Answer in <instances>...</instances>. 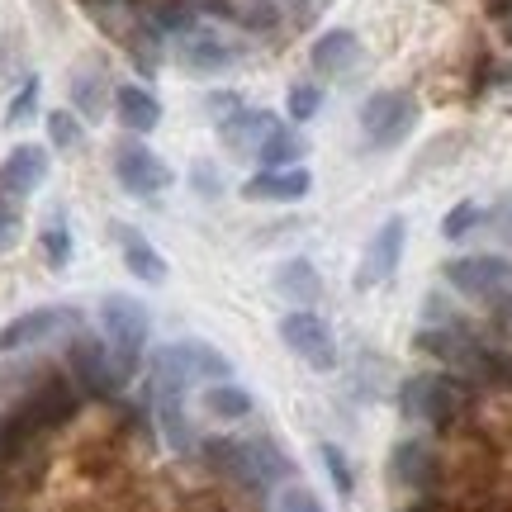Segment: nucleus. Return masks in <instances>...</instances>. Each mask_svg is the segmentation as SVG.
Returning <instances> with one entry per match:
<instances>
[{
    "mask_svg": "<svg viewBox=\"0 0 512 512\" xmlns=\"http://www.w3.org/2000/svg\"><path fill=\"white\" fill-rule=\"evenodd\" d=\"M200 456L256 498H266L271 489H285L294 479L290 456L271 437H200Z\"/></svg>",
    "mask_w": 512,
    "mask_h": 512,
    "instance_id": "1",
    "label": "nucleus"
},
{
    "mask_svg": "<svg viewBox=\"0 0 512 512\" xmlns=\"http://www.w3.org/2000/svg\"><path fill=\"white\" fill-rule=\"evenodd\" d=\"M219 380H233V356L219 347H209L200 337H176V342H162L152 351L147 361V389H195V384H219Z\"/></svg>",
    "mask_w": 512,
    "mask_h": 512,
    "instance_id": "2",
    "label": "nucleus"
},
{
    "mask_svg": "<svg viewBox=\"0 0 512 512\" xmlns=\"http://www.w3.org/2000/svg\"><path fill=\"white\" fill-rule=\"evenodd\" d=\"M441 280H446L451 294H460V299L484 304V309H498V304L512 299V256H498V252L451 256V261H441Z\"/></svg>",
    "mask_w": 512,
    "mask_h": 512,
    "instance_id": "3",
    "label": "nucleus"
},
{
    "mask_svg": "<svg viewBox=\"0 0 512 512\" xmlns=\"http://www.w3.org/2000/svg\"><path fill=\"white\" fill-rule=\"evenodd\" d=\"M95 318H100V337L114 347L119 366L133 375V370H138V361H143L147 337H152V309H147L143 299H133V294L110 290V294H100Z\"/></svg>",
    "mask_w": 512,
    "mask_h": 512,
    "instance_id": "4",
    "label": "nucleus"
},
{
    "mask_svg": "<svg viewBox=\"0 0 512 512\" xmlns=\"http://www.w3.org/2000/svg\"><path fill=\"white\" fill-rule=\"evenodd\" d=\"M67 370H72V384L81 394H91V399H114L119 389H124L128 370L119 366V356L114 347L91 328H76L72 347H67Z\"/></svg>",
    "mask_w": 512,
    "mask_h": 512,
    "instance_id": "5",
    "label": "nucleus"
},
{
    "mask_svg": "<svg viewBox=\"0 0 512 512\" xmlns=\"http://www.w3.org/2000/svg\"><path fill=\"white\" fill-rule=\"evenodd\" d=\"M280 332V347L299 356L313 375H332L337 370V337H332V323L313 309H285V318L275 323Z\"/></svg>",
    "mask_w": 512,
    "mask_h": 512,
    "instance_id": "6",
    "label": "nucleus"
},
{
    "mask_svg": "<svg viewBox=\"0 0 512 512\" xmlns=\"http://www.w3.org/2000/svg\"><path fill=\"white\" fill-rule=\"evenodd\" d=\"M399 413L408 422H422V427H446L460 413V384L451 375H437V370H418L399 389Z\"/></svg>",
    "mask_w": 512,
    "mask_h": 512,
    "instance_id": "7",
    "label": "nucleus"
},
{
    "mask_svg": "<svg viewBox=\"0 0 512 512\" xmlns=\"http://www.w3.org/2000/svg\"><path fill=\"white\" fill-rule=\"evenodd\" d=\"M176 62H181L185 76H219L233 72L242 62V43L223 29H209V24H190L181 38H176Z\"/></svg>",
    "mask_w": 512,
    "mask_h": 512,
    "instance_id": "8",
    "label": "nucleus"
},
{
    "mask_svg": "<svg viewBox=\"0 0 512 512\" xmlns=\"http://www.w3.org/2000/svg\"><path fill=\"white\" fill-rule=\"evenodd\" d=\"M413 124H418V100L408 91H375L361 105V133H366L370 147H380V152H389V147H399L408 133H413Z\"/></svg>",
    "mask_w": 512,
    "mask_h": 512,
    "instance_id": "9",
    "label": "nucleus"
},
{
    "mask_svg": "<svg viewBox=\"0 0 512 512\" xmlns=\"http://www.w3.org/2000/svg\"><path fill=\"white\" fill-rule=\"evenodd\" d=\"M114 181L124 185L128 195L152 200V195H162V190L176 185V171H171L166 157H157L143 138H124V143H114Z\"/></svg>",
    "mask_w": 512,
    "mask_h": 512,
    "instance_id": "10",
    "label": "nucleus"
},
{
    "mask_svg": "<svg viewBox=\"0 0 512 512\" xmlns=\"http://www.w3.org/2000/svg\"><path fill=\"white\" fill-rule=\"evenodd\" d=\"M62 328H81V309L76 304H34V309H24L0 323V356L38 347V342L57 337Z\"/></svg>",
    "mask_w": 512,
    "mask_h": 512,
    "instance_id": "11",
    "label": "nucleus"
},
{
    "mask_svg": "<svg viewBox=\"0 0 512 512\" xmlns=\"http://www.w3.org/2000/svg\"><path fill=\"white\" fill-rule=\"evenodd\" d=\"M403 247H408V219L403 214H389V219L370 233L366 252H361V266H356V290H375L384 280H394L403 261Z\"/></svg>",
    "mask_w": 512,
    "mask_h": 512,
    "instance_id": "12",
    "label": "nucleus"
},
{
    "mask_svg": "<svg viewBox=\"0 0 512 512\" xmlns=\"http://www.w3.org/2000/svg\"><path fill=\"white\" fill-rule=\"evenodd\" d=\"M48 171H53V157L43 143H15L5 157H0V195L10 200H29L48 185Z\"/></svg>",
    "mask_w": 512,
    "mask_h": 512,
    "instance_id": "13",
    "label": "nucleus"
},
{
    "mask_svg": "<svg viewBox=\"0 0 512 512\" xmlns=\"http://www.w3.org/2000/svg\"><path fill=\"white\" fill-rule=\"evenodd\" d=\"M413 347H418L422 356H432L437 366L470 370V375H479V370H484V361H489V356H484V347L475 342L470 323H465V328H418Z\"/></svg>",
    "mask_w": 512,
    "mask_h": 512,
    "instance_id": "14",
    "label": "nucleus"
},
{
    "mask_svg": "<svg viewBox=\"0 0 512 512\" xmlns=\"http://www.w3.org/2000/svg\"><path fill=\"white\" fill-rule=\"evenodd\" d=\"M313 171L309 166H256V176L242 181V200L252 204H299L309 200Z\"/></svg>",
    "mask_w": 512,
    "mask_h": 512,
    "instance_id": "15",
    "label": "nucleus"
},
{
    "mask_svg": "<svg viewBox=\"0 0 512 512\" xmlns=\"http://www.w3.org/2000/svg\"><path fill=\"white\" fill-rule=\"evenodd\" d=\"M389 479H394L399 489H408V494H427V489L441 479L437 446L422 441V437L394 441V451H389Z\"/></svg>",
    "mask_w": 512,
    "mask_h": 512,
    "instance_id": "16",
    "label": "nucleus"
},
{
    "mask_svg": "<svg viewBox=\"0 0 512 512\" xmlns=\"http://www.w3.org/2000/svg\"><path fill=\"white\" fill-rule=\"evenodd\" d=\"M110 233H114V247H119V261H124V271L133 275V280H143V285H166L171 266H166V256L157 252V242L147 238L143 228L114 223Z\"/></svg>",
    "mask_w": 512,
    "mask_h": 512,
    "instance_id": "17",
    "label": "nucleus"
},
{
    "mask_svg": "<svg viewBox=\"0 0 512 512\" xmlns=\"http://www.w3.org/2000/svg\"><path fill=\"white\" fill-rule=\"evenodd\" d=\"M152 418H157V432H162V441L171 446V451H181V456L200 451V432H195V418H190L185 394H176V389H157V394H152Z\"/></svg>",
    "mask_w": 512,
    "mask_h": 512,
    "instance_id": "18",
    "label": "nucleus"
},
{
    "mask_svg": "<svg viewBox=\"0 0 512 512\" xmlns=\"http://www.w3.org/2000/svg\"><path fill=\"white\" fill-rule=\"evenodd\" d=\"M275 128H280V119H275L271 110H252V105H242L238 114H228L219 124V138L223 147L233 152V157H252L256 162V152L266 147V138H271Z\"/></svg>",
    "mask_w": 512,
    "mask_h": 512,
    "instance_id": "19",
    "label": "nucleus"
},
{
    "mask_svg": "<svg viewBox=\"0 0 512 512\" xmlns=\"http://www.w3.org/2000/svg\"><path fill=\"white\" fill-rule=\"evenodd\" d=\"M361 57H366V48H361V38H356V29H328V34L313 38L309 48V62L318 76H351L356 67H361Z\"/></svg>",
    "mask_w": 512,
    "mask_h": 512,
    "instance_id": "20",
    "label": "nucleus"
},
{
    "mask_svg": "<svg viewBox=\"0 0 512 512\" xmlns=\"http://www.w3.org/2000/svg\"><path fill=\"white\" fill-rule=\"evenodd\" d=\"M271 290L290 304V309H313L323 299V275L309 256H285L271 271Z\"/></svg>",
    "mask_w": 512,
    "mask_h": 512,
    "instance_id": "21",
    "label": "nucleus"
},
{
    "mask_svg": "<svg viewBox=\"0 0 512 512\" xmlns=\"http://www.w3.org/2000/svg\"><path fill=\"white\" fill-rule=\"evenodd\" d=\"M114 119L124 133L147 138L152 128L162 124V100L147 91V86H114Z\"/></svg>",
    "mask_w": 512,
    "mask_h": 512,
    "instance_id": "22",
    "label": "nucleus"
},
{
    "mask_svg": "<svg viewBox=\"0 0 512 512\" xmlns=\"http://www.w3.org/2000/svg\"><path fill=\"white\" fill-rule=\"evenodd\" d=\"M200 408L219 422H242L256 413V394L238 380H219V384H204L200 389Z\"/></svg>",
    "mask_w": 512,
    "mask_h": 512,
    "instance_id": "23",
    "label": "nucleus"
},
{
    "mask_svg": "<svg viewBox=\"0 0 512 512\" xmlns=\"http://www.w3.org/2000/svg\"><path fill=\"white\" fill-rule=\"evenodd\" d=\"M304 157H309V138L299 133V128L280 124L266 138V147L256 152V166H304Z\"/></svg>",
    "mask_w": 512,
    "mask_h": 512,
    "instance_id": "24",
    "label": "nucleus"
},
{
    "mask_svg": "<svg viewBox=\"0 0 512 512\" xmlns=\"http://www.w3.org/2000/svg\"><path fill=\"white\" fill-rule=\"evenodd\" d=\"M72 105L81 119H105V81L91 67H76L72 72Z\"/></svg>",
    "mask_w": 512,
    "mask_h": 512,
    "instance_id": "25",
    "label": "nucleus"
},
{
    "mask_svg": "<svg viewBox=\"0 0 512 512\" xmlns=\"http://www.w3.org/2000/svg\"><path fill=\"white\" fill-rule=\"evenodd\" d=\"M38 100H43V76L29 72V76H24V86H19V91L10 95V105H5V128L15 133V128L34 124V119H38Z\"/></svg>",
    "mask_w": 512,
    "mask_h": 512,
    "instance_id": "26",
    "label": "nucleus"
},
{
    "mask_svg": "<svg viewBox=\"0 0 512 512\" xmlns=\"http://www.w3.org/2000/svg\"><path fill=\"white\" fill-rule=\"evenodd\" d=\"M43 128H48V147H57V152H76V147L86 143V124H81L76 110H48L43 114Z\"/></svg>",
    "mask_w": 512,
    "mask_h": 512,
    "instance_id": "27",
    "label": "nucleus"
},
{
    "mask_svg": "<svg viewBox=\"0 0 512 512\" xmlns=\"http://www.w3.org/2000/svg\"><path fill=\"white\" fill-rule=\"evenodd\" d=\"M38 247H43V261L53 266V271H67L72 266V228L67 219H48L43 223V233H38Z\"/></svg>",
    "mask_w": 512,
    "mask_h": 512,
    "instance_id": "28",
    "label": "nucleus"
},
{
    "mask_svg": "<svg viewBox=\"0 0 512 512\" xmlns=\"http://www.w3.org/2000/svg\"><path fill=\"white\" fill-rule=\"evenodd\" d=\"M479 223H484V204H479V200H456L446 214H441V238L460 242V238H470Z\"/></svg>",
    "mask_w": 512,
    "mask_h": 512,
    "instance_id": "29",
    "label": "nucleus"
},
{
    "mask_svg": "<svg viewBox=\"0 0 512 512\" xmlns=\"http://www.w3.org/2000/svg\"><path fill=\"white\" fill-rule=\"evenodd\" d=\"M318 460H323V470H328V479H332V489H337V494L342 498L356 494V470H351L347 451H342L337 441H323V446H318Z\"/></svg>",
    "mask_w": 512,
    "mask_h": 512,
    "instance_id": "30",
    "label": "nucleus"
},
{
    "mask_svg": "<svg viewBox=\"0 0 512 512\" xmlns=\"http://www.w3.org/2000/svg\"><path fill=\"white\" fill-rule=\"evenodd\" d=\"M318 110H323V86L318 81H294L290 95H285V114L294 124H309V119H318Z\"/></svg>",
    "mask_w": 512,
    "mask_h": 512,
    "instance_id": "31",
    "label": "nucleus"
},
{
    "mask_svg": "<svg viewBox=\"0 0 512 512\" xmlns=\"http://www.w3.org/2000/svg\"><path fill=\"white\" fill-rule=\"evenodd\" d=\"M24 200H10V195H0V256L10 252L19 238H24Z\"/></svg>",
    "mask_w": 512,
    "mask_h": 512,
    "instance_id": "32",
    "label": "nucleus"
},
{
    "mask_svg": "<svg viewBox=\"0 0 512 512\" xmlns=\"http://www.w3.org/2000/svg\"><path fill=\"white\" fill-rule=\"evenodd\" d=\"M271 512H323V503H318V494L304 489V484H285V489L275 494Z\"/></svg>",
    "mask_w": 512,
    "mask_h": 512,
    "instance_id": "33",
    "label": "nucleus"
},
{
    "mask_svg": "<svg viewBox=\"0 0 512 512\" xmlns=\"http://www.w3.org/2000/svg\"><path fill=\"white\" fill-rule=\"evenodd\" d=\"M242 110V95L238 91H209L204 95V114H209V119H228V114H238Z\"/></svg>",
    "mask_w": 512,
    "mask_h": 512,
    "instance_id": "34",
    "label": "nucleus"
},
{
    "mask_svg": "<svg viewBox=\"0 0 512 512\" xmlns=\"http://www.w3.org/2000/svg\"><path fill=\"white\" fill-rule=\"evenodd\" d=\"M190 181H195V190H204V195H219L223 185L214 181V171H209V162H195V171H190Z\"/></svg>",
    "mask_w": 512,
    "mask_h": 512,
    "instance_id": "35",
    "label": "nucleus"
}]
</instances>
